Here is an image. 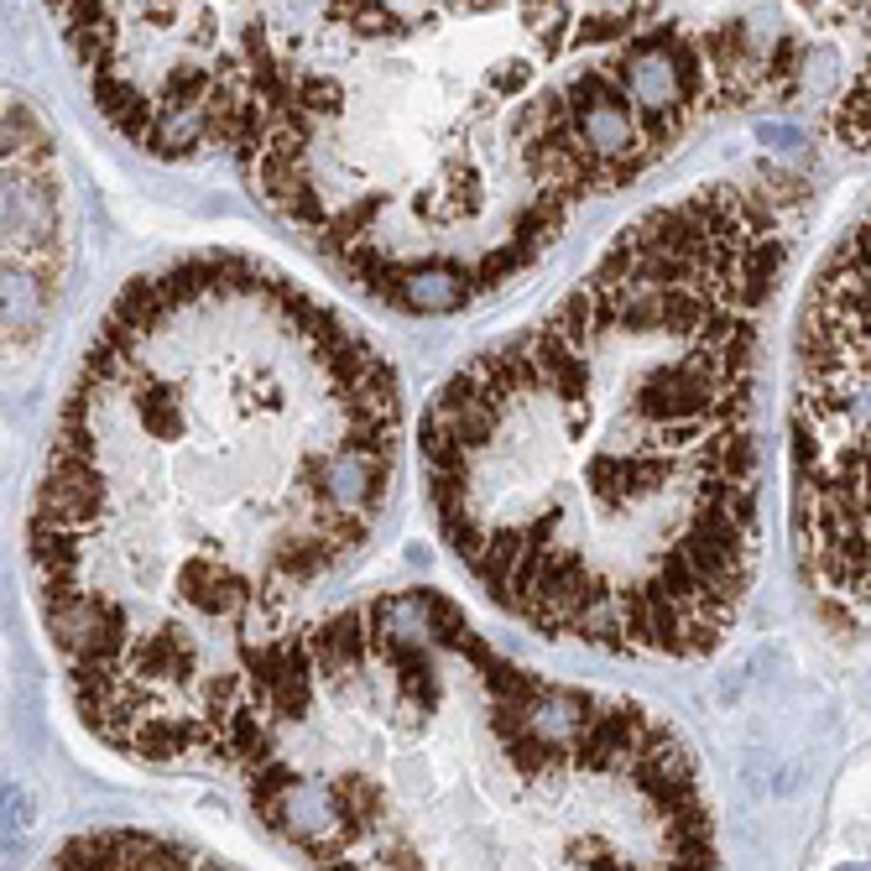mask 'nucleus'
I'll use <instances>...</instances> for the list:
<instances>
[{
  "label": "nucleus",
  "mask_w": 871,
  "mask_h": 871,
  "mask_svg": "<svg viewBox=\"0 0 871 871\" xmlns=\"http://www.w3.org/2000/svg\"><path fill=\"white\" fill-rule=\"evenodd\" d=\"M402 387L334 303L240 251L120 292L58 412L27 522L42 627L89 731L224 757L292 605L377 532Z\"/></svg>",
  "instance_id": "f257e3e1"
},
{
  "label": "nucleus",
  "mask_w": 871,
  "mask_h": 871,
  "mask_svg": "<svg viewBox=\"0 0 871 871\" xmlns=\"http://www.w3.org/2000/svg\"><path fill=\"white\" fill-rule=\"evenodd\" d=\"M809 183L762 168L637 214L423 412L444 543L512 615L700 658L757 559V381Z\"/></svg>",
  "instance_id": "f03ea898"
},
{
  "label": "nucleus",
  "mask_w": 871,
  "mask_h": 871,
  "mask_svg": "<svg viewBox=\"0 0 871 871\" xmlns=\"http://www.w3.org/2000/svg\"><path fill=\"white\" fill-rule=\"evenodd\" d=\"M224 762L319 871H720L679 735L501 658L433 590L292 627Z\"/></svg>",
  "instance_id": "7ed1b4c3"
},
{
  "label": "nucleus",
  "mask_w": 871,
  "mask_h": 871,
  "mask_svg": "<svg viewBox=\"0 0 871 871\" xmlns=\"http://www.w3.org/2000/svg\"><path fill=\"white\" fill-rule=\"evenodd\" d=\"M230 157L319 257L418 319L507 288L595 199L512 0H288Z\"/></svg>",
  "instance_id": "20e7f679"
},
{
  "label": "nucleus",
  "mask_w": 871,
  "mask_h": 871,
  "mask_svg": "<svg viewBox=\"0 0 871 871\" xmlns=\"http://www.w3.org/2000/svg\"><path fill=\"white\" fill-rule=\"evenodd\" d=\"M559 79L590 193L731 116L871 152V0H512Z\"/></svg>",
  "instance_id": "39448f33"
},
{
  "label": "nucleus",
  "mask_w": 871,
  "mask_h": 871,
  "mask_svg": "<svg viewBox=\"0 0 871 871\" xmlns=\"http://www.w3.org/2000/svg\"><path fill=\"white\" fill-rule=\"evenodd\" d=\"M100 116L157 162L236 152L288 0H48Z\"/></svg>",
  "instance_id": "423d86ee"
},
{
  "label": "nucleus",
  "mask_w": 871,
  "mask_h": 871,
  "mask_svg": "<svg viewBox=\"0 0 871 871\" xmlns=\"http://www.w3.org/2000/svg\"><path fill=\"white\" fill-rule=\"evenodd\" d=\"M793 532L814 584L871 621V209L824 257L793 344Z\"/></svg>",
  "instance_id": "0eeeda50"
},
{
  "label": "nucleus",
  "mask_w": 871,
  "mask_h": 871,
  "mask_svg": "<svg viewBox=\"0 0 871 871\" xmlns=\"http://www.w3.org/2000/svg\"><path fill=\"white\" fill-rule=\"evenodd\" d=\"M855 871H871V867H855Z\"/></svg>",
  "instance_id": "6e6552de"
}]
</instances>
